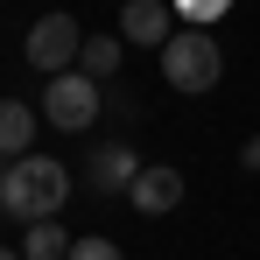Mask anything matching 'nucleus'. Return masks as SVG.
Instances as JSON below:
<instances>
[{"label": "nucleus", "mask_w": 260, "mask_h": 260, "mask_svg": "<svg viewBox=\"0 0 260 260\" xmlns=\"http://www.w3.org/2000/svg\"><path fill=\"white\" fill-rule=\"evenodd\" d=\"M99 106H106V91H99V78L78 71V63L43 78V120L56 134H91V127H99Z\"/></svg>", "instance_id": "2"}, {"label": "nucleus", "mask_w": 260, "mask_h": 260, "mask_svg": "<svg viewBox=\"0 0 260 260\" xmlns=\"http://www.w3.org/2000/svg\"><path fill=\"white\" fill-rule=\"evenodd\" d=\"M162 78L176 91H190V99H204V91L225 78V49L204 36V28H176L169 43H162Z\"/></svg>", "instance_id": "3"}, {"label": "nucleus", "mask_w": 260, "mask_h": 260, "mask_svg": "<svg viewBox=\"0 0 260 260\" xmlns=\"http://www.w3.org/2000/svg\"><path fill=\"white\" fill-rule=\"evenodd\" d=\"M120 56H127V43H120V36H85V49H78V71H91V78L106 85V78L120 71Z\"/></svg>", "instance_id": "10"}, {"label": "nucleus", "mask_w": 260, "mask_h": 260, "mask_svg": "<svg viewBox=\"0 0 260 260\" xmlns=\"http://www.w3.org/2000/svg\"><path fill=\"white\" fill-rule=\"evenodd\" d=\"M0 218H7V204H0Z\"/></svg>", "instance_id": "15"}, {"label": "nucleus", "mask_w": 260, "mask_h": 260, "mask_svg": "<svg viewBox=\"0 0 260 260\" xmlns=\"http://www.w3.org/2000/svg\"><path fill=\"white\" fill-rule=\"evenodd\" d=\"M134 169H141V162H134L127 141H99V148H91V162H85V183L99 190V197H120V190L134 183Z\"/></svg>", "instance_id": "7"}, {"label": "nucleus", "mask_w": 260, "mask_h": 260, "mask_svg": "<svg viewBox=\"0 0 260 260\" xmlns=\"http://www.w3.org/2000/svg\"><path fill=\"white\" fill-rule=\"evenodd\" d=\"M36 127H43V106H28V99H0V155H7V162L36 148Z\"/></svg>", "instance_id": "8"}, {"label": "nucleus", "mask_w": 260, "mask_h": 260, "mask_svg": "<svg viewBox=\"0 0 260 260\" xmlns=\"http://www.w3.org/2000/svg\"><path fill=\"white\" fill-rule=\"evenodd\" d=\"M169 7L183 21H225V14H232V0H169Z\"/></svg>", "instance_id": "11"}, {"label": "nucleus", "mask_w": 260, "mask_h": 260, "mask_svg": "<svg viewBox=\"0 0 260 260\" xmlns=\"http://www.w3.org/2000/svg\"><path fill=\"white\" fill-rule=\"evenodd\" d=\"M71 253V232L56 225V218H36L28 232H21V260H63Z\"/></svg>", "instance_id": "9"}, {"label": "nucleus", "mask_w": 260, "mask_h": 260, "mask_svg": "<svg viewBox=\"0 0 260 260\" xmlns=\"http://www.w3.org/2000/svg\"><path fill=\"white\" fill-rule=\"evenodd\" d=\"M0 260H21V253H14V246H0Z\"/></svg>", "instance_id": "14"}, {"label": "nucleus", "mask_w": 260, "mask_h": 260, "mask_svg": "<svg viewBox=\"0 0 260 260\" xmlns=\"http://www.w3.org/2000/svg\"><path fill=\"white\" fill-rule=\"evenodd\" d=\"M78 49H85V28H78V14H43L36 28H28V43H21V56H28V71H71L78 63Z\"/></svg>", "instance_id": "4"}, {"label": "nucleus", "mask_w": 260, "mask_h": 260, "mask_svg": "<svg viewBox=\"0 0 260 260\" xmlns=\"http://www.w3.org/2000/svg\"><path fill=\"white\" fill-rule=\"evenodd\" d=\"M239 162H246V169L260 176V134H253V141H246V148H239Z\"/></svg>", "instance_id": "13"}, {"label": "nucleus", "mask_w": 260, "mask_h": 260, "mask_svg": "<svg viewBox=\"0 0 260 260\" xmlns=\"http://www.w3.org/2000/svg\"><path fill=\"white\" fill-rule=\"evenodd\" d=\"M63 260H127V253H120L113 239H99V232H91V239H71V253H63Z\"/></svg>", "instance_id": "12"}, {"label": "nucleus", "mask_w": 260, "mask_h": 260, "mask_svg": "<svg viewBox=\"0 0 260 260\" xmlns=\"http://www.w3.org/2000/svg\"><path fill=\"white\" fill-rule=\"evenodd\" d=\"M63 197H71V169L56 162V155H14L7 176H0V204L7 218H21V225H36V218H56L63 211Z\"/></svg>", "instance_id": "1"}, {"label": "nucleus", "mask_w": 260, "mask_h": 260, "mask_svg": "<svg viewBox=\"0 0 260 260\" xmlns=\"http://www.w3.org/2000/svg\"><path fill=\"white\" fill-rule=\"evenodd\" d=\"M169 36H176V7H169V0H127V7H120V43L162 49Z\"/></svg>", "instance_id": "6"}, {"label": "nucleus", "mask_w": 260, "mask_h": 260, "mask_svg": "<svg viewBox=\"0 0 260 260\" xmlns=\"http://www.w3.org/2000/svg\"><path fill=\"white\" fill-rule=\"evenodd\" d=\"M127 197H134V211H141V218L176 211V204H183V169H169V162H141L134 183H127Z\"/></svg>", "instance_id": "5"}]
</instances>
